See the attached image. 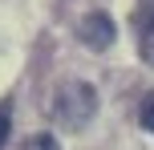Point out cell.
I'll use <instances>...</instances> for the list:
<instances>
[{"label":"cell","instance_id":"obj_3","mask_svg":"<svg viewBox=\"0 0 154 150\" xmlns=\"http://www.w3.org/2000/svg\"><path fill=\"white\" fill-rule=\"evenodd\" d=\"M134 24H138V53H142V61L154 65V0H138Z\"/></svg>","mask_w":154,"mask_h":150},{"label":"cell","instance_id":"obj_4","mask_svg":"<svg viewBox=\"0 0 154 150\" xmlns=\"http://www.w3.org/2000/svg\"><path fill=\"white\" fill-rule=\"evenodd\" d=\"M24 150H57V138L53 134H32L29 142H24Z\"/></svg>","mask_w":154,"mask_h":150},{"label":"cell","instance_id":"obj_6","mask_svg":"<svg viewBox=\"0 0 154 150\" xmlns=\"http://www.w3.org/2000/svg\"><path fill=\"white\" fill-rule=\"evenodd\" d=\"M142 126H146L150 134H154V93L146 97V102H142Z\"/></svg>","mask_w":154,"mask_h":150},{"label":"cell","instance_id":"obj_2","mask_svg":"<svg viewBox=\"0 0 154 150\" xmlns=\"http://www.w3.org/2000/svg\"><path fill=\"white\" fill-rule=\"evenodd\" d=\"M77 37H81V45H89V49H109L114 45V37H118V29H114V20H109L106 12H89V16H81V24H77Z\"/></svg>","mask_w":154,"mask_h":150},{"label":"cell","instance_id":"obj_5","mask_svg":"<svg viewBox=\"0 0 154 150\" xmlns=\"http://www.w3.org/2000/svg\"><path fill=\"white\" fill-rule=\"evenodd\" d=\"M8 134H12V114H8V106H0V146L8 142Z\"/></svg>","mask_w":154,"mask_h":150},{"label":"cell","instance_id":"obj_1","mask_svg":"<svg viewBox=\"0 0 154 150\" xmlns=\"http://www.w3.org/2000/svg\"><path fill=\"white\" fill-rule=\"evenodd\" d=\"M53 114H57V122H61L65 130H81L85 122L97 114V93H93V85H85V81L61 85L57 89V102H53Z\"/></svg>","mask_w":154,"mask_h":150}]
</instances>
